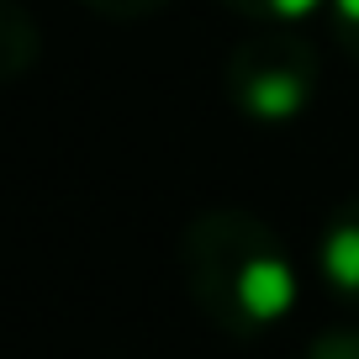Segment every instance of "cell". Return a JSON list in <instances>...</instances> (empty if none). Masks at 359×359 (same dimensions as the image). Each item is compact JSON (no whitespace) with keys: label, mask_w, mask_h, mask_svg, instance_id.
<instances>
[{"label":"cell","mask_w":359,"mask_h":359,"mask_svg":"<svg viewBox=\"0 0 359 359\" xmlns=\"http://www.w3.org/2000/svg\"><path fill=\"white\" fill-rule=\"evenodd\" d=\"M180 259L196 306L222 333H264L296 302V269L280 238L248 212L196 217L180 243Z\"/></svg>","instance_id":"obj_1"},{"label":"cell","mask_w":359,"mask_h":359,"mask_svg":"<svg viewBox=\"0 0 359 359\" xmlns=\"http://www.w3.org/2000/svg\"><path fill=\"white\" fill-rule=\"evenodd\" d=\"M317 85V53L296 32H254L227 58V95L254 122H291Z\"/></svg>","instance_id":"obj_2"},{"label":"cell","mask_w":359,"mask_h":359,"mask_svg":"<svg viewBox=\"0 0 359 359\" xmlns=\"http://www.w3.org/2000/svg\"><path fill=\"white\" fill-rule=\"evenodd\" d=\"M323 275L333 291L359 296V201H348L344 212L327 222L323 238Z\"/></svg>","instance_id":"obj_3"},{"label":"cell","mask_w":359,"mask_h":359,"mask_svg":"<svg viewBox=\"0 0 359 359\" xmlns=\"http://www.w3.org/2000/svg\"><path fill=\"white\" fill-rule=\"evenodd\" d=\"M37 58V27L16 0H0V79L27 74Z\"/></svg>","instance_id":"obj_4"},{"label":"cell","mask_w":359,"mask_h":359,"mask_svg":"<svg viewBox=\"0 0 359 359\" xmlns=\"http://www.w3.org/2000/svg\"><path fill=\"white\" fill-rule=\"evenodd\" d=\"M227 11H243V16H259V22H269V16H280V22H296V16H306L312 6H323V0H222Z\"/></svg>","instance_id":"obj_5"},{"label":"cell","mask_w":359,"mask_h":359,"mask_svg":"<svg viewBox=\"0 0 359 359\" xmlns=\"http://www.w3.org/2000/svg\"><path fill=\"white\" fill-rule=\"evenodd\" d=\"M333 27H338V43L348 48V58H359V0H333Z\"/></svg>","instance_id":"obj_6"},{"label":"cell","mask_w":359,"mask_h":359,"mask_svg":"<svg viewBox=\"0 0 359 359\" xmlns=\"http://www.w3.org/2000/svg\"><path fill=\"white\" fill-rule=\"evenodd\" d=\"M306 359H359V333H323Z\"/></svg>","instance_id":"obj_7"},{"label":"cell","mask_w":359,"mask_h":359,"mask_svg":"<svg viewBox=\"0 0 359 359\" xmlns=\"http://www.w3.org/2000/svg\"><path fill=\"white\" fill-rule=\"evenodd\" d=\"M90 11H101V16H148V11H158L164 0H85Z\"/></svg>","instance_id":"obj_8"}]
</instances>
